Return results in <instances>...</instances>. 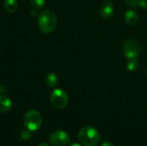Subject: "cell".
Returning a JSON list of instances; mask_svg holds the SVG:
<instances>
[{
  "label": "cell",
  "instance_id": "cell-1",
  "mask_svg": "<svg viewBox=\"0 0 147 146\" xmlns=\"http://www.w3.org/2000/svg\"><path fill=\"white\" fill-rule=\"evenodd\" d=\"M58 19L51 10H42L38 14V26L43 34H51L57 27Z\"/></svg>",
  "mask_w": 147,
  "mask_h": 146
},
{
  "label": "cell",
  "instance_id": "cell-2",
  "mask_svg": "<svg viewBox=\"0 0 147 146\" xmlns=\"http://www.w3.org/2000/svg\"><path fill=\"white\" fill-rule=\"evenodd\" d=\"M78 139L84 146H96L101 141L100 133L90 126L82 127L78 133Z\"/></svg>",
  "mask_w": 147,
  "mask_h": 146
},
{
  "label": "cell",
  "instance_id": "cell-3",
  "mask_svg": "<svg viewBox=\"0 0 147 146\" xmlns=\"http://www.w3.org/2000/svg\"><path fill=\"white\" fill-rule=\"evenodd\" d=\"M23 124L28 131L35 132L42 125V116L37 110H28L23 117Z\"/></svg>",
  "mask_w": 147,
  "mask_h": 146
},
{
  "label": "cell",
  "instance_id": "cell-4",
  "mask_svg": "<svg viewBox=\"0 0 147 146\" xmlns=\"http://www.w3.org/2000/svg\"><path fill=\"white\" fill-rule=\"evenodd\" d=\"M69 102L68 94L62 89H54L50 96V102L56 109L65 108Z\"/></svg>",
  "mask_w": 147,
  "mask_h": 146
},
{
  "label": "cell",
  "instance_id": "cell-5",
  "mask_svg": "<svg viewBox=\"0 0 147 146\" xmlns=\"http://www.w3.org/2000/svg\"><path fill=\"white\" fill-rule=\"evenodd\" d=\"M122 52L126 58H138L140 53V46L139 43L134 39L127 40L122 46Z\"/></svg>",
  "mask_w": 147,
  "mask_h": 146
},
{
  "label": "cell",
  "instance_id": "cell-6",
  "mask_svg": "<svg viewBox=\"0 0 147 146\" xmlns=\"http://www.w3.org/2000/svg\"><path fill=\"white\" fill-rule=\"evenodd\" d=\"M71 141L69 134L63 130H57L49 135V142L53 146H65Z\"/></svg>",
  "mask_w": 147,
  "mask_h": 146
},
{
  "label": "cell",
  "instance_id": "cell-7",
  "mask_svg": "<svg viewBox=\"0 0 147 146\" xmlns=\"http://www.w3.org/2000/svg\"><path fill=\"white\" fill-rule=\"evenodd\" d=\"M114 9H115L114 3L110 0H106L101 4L99 9V14L102 18L109 19L114 14Z\"/></svg>",
  "mask_w": 147,
  "mask_h": 146
},
{
  "label": "cell",
  "instance_id": "cell-8",
  "mask_svg": "<svg viewBox=\"0 0 147 146\" xmlns=\"http://www.w3.org/2000/svg\"><path fill=\"white\" fill-rule=\"evenodd\" d=\"M124 21L126 24H127L128 26H135L139 22V15L135 10L129 9L125 13Z\"/></svg>",
  "mask_w": 147,
  "mask_h": 146
},
{
  "label": "cell",
  "instance_id": "cell-9",
  "mask_svg": "<svg viewBox=\"0 0 147 146\" xmlns=\"http://www.w3.org/2000/svg\"><path fill=\"white\" fill-rule=\"evenodd\" d=\"M12 108V102L11 100L5 96H0V112L6 113L9 112Z\"/></svg>",
  "mask_w": 147,
  "mask_h": 146
},
{
  "label": "cell",
  "instance_id": "cell-10",
  "mask_svg": "<svg viewBox=\"0 0 147 146\" xmlns=\"http://www.w3.org/2000/svg\"><path fill=\"white\" fill-rule=\"evenodd\" d=\"M45 83L50 88H54L59 83V77L54 73H49L45 77Z\"/></svg>",
  "mask_w": 147,
  "mask_h": 146
},
{
  "label": "cell",
  "instance_id": "cell-11",
  "mask_svg": "<svg viewBox=\"0 0 147 146\" xmlns=\"http://www.w3.org/2000/svg\"><path fill=\"white\" fill-rule=\"evenodd\" d=\"M3 7L9 13H13L18 9V3L16 0H4Z\"/></svg>",
  "mask_w": 147,
  "mask_h": 146
},
{
  "label": "cell",
  "instance_id": "cell-12",
  "mask_svg": "<svg viewBox=\"0 0 147 146\" xmlns=\"http://www.w3.org/2000/svg\"><path fill=\"white\" fill-rule=\"evenodd\" d=\"M126 67L131 72L136 71L138 70V68H139V60H138V58L128 59V61H127V63L126 65Z\"/></svg>",
  "mask_w": 147,
  "mask_h": 146
},
{
  "label": "cell",
  "instance_id": "cell-13",
  "mask_svg": "<svg viewBox=\"0 0 147 146\" xmlns=\"http://www.w3.org/2000/svg\"><path fill=\"white\" fill-rule=\"evenodd\" d=\"M32 7L35 9H40L45 4V0H30Z\"/></svg>",
  "mask_w": 147,
  "mask_h": 146
},
{
  "label": "cell",
  "instance_id": "cell-14",
  "mask_svg": "<svg viewBox=\"0 0 147 146\" xmlns=\"http://www.w3.org/2000/svg\"><path fill=\"white\" fill-rule=\"evenodd\" d=\"M124 3L130 7H137L139 3V0H123Z\"/></svg>",
  "mask_w": 147,
  "mask_h": 146
},
{
  "label": "cell",
  "instance_id": "cell-15",
  "mask_svg": "<svg viewBox=\"0 0 147 146\" xmlns=\"http://www.w3.org/2000/svg\"><path fill=\"white\" fill-rule=\"evenodd\" d=\"M138 7L141 9H147V0H139Z\"/></svg>",
  "mask_w": 147,
  "mask_h": 146
},
{
  "label": "cell",
  "instance_id": "cell-16",
  "mask_svg": "<svg viewBox=\"0 0 147 146\" xmlns=\"http://www.w3.org/2000/svg\"><path fill=\"white\" fill-rule=\"evenodd\" d=\"M101 146H115V144H114L113 142H111V141H104V142H102V143Z\"/></svg>",
  "mask_w": 147,
  "mask_h": 146
},
{
  "label": "cell",
  "instance_id": "cell-17",
  "mask_svg": "<svg viewBox=\"0 0 147 146\" xmlns=\"http://www.w3.org/2000/svg\"><path fill=\"white\" fill-rule=\"evenodd\" d=\"M38 146H49L48 144H47V143H40V144H39Z\"/></svg>",
  "mask_w": 147,
  "mask_h": 146
},
{
  "label": "cell",
  "instance_id": "cell-18",
  "mask_svg": "<svg viewBox=\"0 0 147 146\" xmlns=\"http://www.w3.org/2000/svg\"><path fill=\"white\" fill-rule=\"evenodd\" d=\"M69 146H81L79 144H77V143H73V144H71V145H70Z\"/></svg>",
  "mask_w": 147,
  "mask_h": 146
}]
</instances>
